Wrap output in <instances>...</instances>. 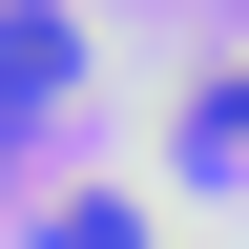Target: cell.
<instances>
[{
	"instance_id": "7a4b0ae2",
	"label": "cell",
	"mask_w": 249,
	"mask_h": 249,
	"mask_svg": "<svg viewBox=\"0 0 249 249\" xmlns=\"http://www.w3.org/2000/svg\"><path fill=\"white\" fill-rule=\"evenodd\" d=\"M42 249H145V208H124V187H62V208H42Z\"/></svg>"
},
{
	"instance_id": "6da1fadb",
	"label": "cell",
	"mask_w": 249,
	"mask_h": 249,
	"mask_svg": "<svg viewBox=\"0 0 249 249\" xmlns=\"http://www.w3.org/2000/svg\"><path fill=\"white\" fill-rule=\"evenodd\" d=\"M166 145H187V166H249V42H229V62H187V104H166Z\"/></svg>"
}]
</instances>
